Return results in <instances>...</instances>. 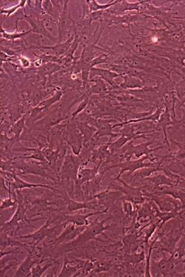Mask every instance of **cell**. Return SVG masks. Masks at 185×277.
Segmentation results:
<instances>
[{"label": "cell", "mask_w": 185, "mask_h": 277, "mask_svg": "<svg viewBox=\"0 0 185 277\" xmlns=\"http://www.w3.org/2000/svg\"><path fill=\"white\" fill-rule=\"evenodd\" d=\"M85 263V260H81L80 262L77 265H73L70 263L66 259H64L63 266H62V271L59 273L58 277H74V275L78 272L79 269L83 266Z\"/></svg>", "instance_id": "15"}, {"label": "cell", "mask_w": 185, "mask_h": 277, "mask_svg": "<svg viewBox=\"0 0 185 277\" xmlns=\"http://www.w3.org/2000/svg\"><path fill=\"white\" fill-rule=\"evenodd\" d=\"M84 159L81 156L68 155L65 156L62 163V168L59 173V179L62 184H69V183L75 185L77 180L79 170L83 164Z\"/></svg>", "instance_id": "2"}, {"label": "cell", "mask_w": 185, "mask_h": 277, "mask_svg": "<svg viewBox=\"0 0 185 277\" xmlns=\"http://www.w3.org/2000/svg\"><path fill=\"white\" fill-rule=\"evenodd\" d=\"M42 7L44 10L46 11L50 15L52 16L54 18H58L59 17V13L57 11V8H54L53 6L51 1H43L42 2Z\"/></svg>", "instance_id": "28"}, {"label": "cell", "mask_w": 185, "mask_h": 277, "mask_svg": "<svg viewBox=\"0 0 185 277\" xmlns=\"http://www.w3.org/2000/svg\"><path fill=\"white\" fill-rule=\"evenodd\" d=\"M11 187V191H14L15 190H22L24 189H34L37 188H45L48 190H52L53 191H56L55 189L53 188L51 186L45 184H34V183H30L28 182L24 181L22 179L19 178L17 174H14V181L8 186V187Z\"/></svg>", "instance_id": "10"}, {"label": "cell", "mask_w": 185, "mask_h": 277, "mask_svg": "<svg viewBox=\"0 0 185 277\" xmlns=\"http://www.w3.org/2000/svg\"><path fill=\"white\" fill-rule=\"evenodd\" d=\"M170 140L179 148L177 151L173 153V157H174L175 160H177L178 162L183 161L184 160H185V143H179V142L173 140L172 137H170Z\"/></svg>", "instance_id": "22"}, {"label": "cell", "mask_w": 185, "mask_h": 277, "mask_svg": "<svg viewBox=\"0 0 185 277\" xmlns=\"http://www.w3.org/2000/svg\"><path fill=\"white\" fill-rule=\"evenodd\" d=\"M124 262L125 263L131 264V265H137L140 262H143L146 260L145 257V247L142 248L140 253H133V254H125L123 256Z\"/></svg>", "instance_id": "18"}, {"label": "cell", "mask_w": 185, "mask_h": 277, "mask_svg": "<svg viewBox=\"0 0 185 277\" xmlns=\"http://www.w3.org/2000/svg\"><path fill=\"white\" fill-rule=\"evenodd\" d=\"M133 203L128 200H122V210L127 217H135L137 214V209L133 208Z\"/></svg>", "instance_id": "26"}, {"label": "cell", "mask_w": 185, "mask_h": 277, "mask_svg": "<svg viewBox=\"0 0 185 277\" xmlns=\"http://www.w3.org/2000/svg\"><path fill=\"white\" fill-rule=\"evenodd\" d=\"M116 181L122 183V187L116 186V189L124 194L120 200H128L133 203L134 205H142L146 201V197L143 194L144 187H134L131 185L128 184L122 179H118Z\"/></svg>", "instance_id": "5"}, {"label": "cell", "mask_w": 185, "mask_h": 277, "mask_svg": "<svg viewBox=\"0 0 185 277\" xmlns=\"http://www.w3.org/2000/svg\"><path fill=\"white\" fill-rule=\"evenodd\" d=\"M103 213H107L105 211H96L95 212L88 213V214H74V215H65L62 219V223L64 225H66L68 224H74L78 226L82 225H88L91 224V222L88 221V217L93 215H99Z\"/></svg>", "instance_id": "9"}, {"label": "cell", "mask_w": 185, "mask_h": 277, "mask_svg": "<svg viewBox=\"0 0 185 277\" xmlns=\"http://www.w3.org/2000/svg\"><path fill=\"white\" fill-rule=\"evenodd\" d=\"M19 59H20L21 62H22V65H23V66L25 67V68H28V67L31 65V64H30L29 61L27 60L25 58L20 57L19 58Z\"/></svg>", "instance_id": "34"}, {"label": "cell", "mask_w": 185, "mask_h": 277, "mask_svg": "<svg viewBox=\"0 0 185 277\" xmlns=\"http://www.w3.org/2000/svg\"><path fill=\"white\" fill-rule=\"evenodd\" d=\"M63 93L64 92H62V91H58L51 99L42 102L40 105H39L36 109L33 110L31 117H34V116H37V114H39V113H42V112H44V111L48 110L50 106H52L56 102H59V101L61 100V97H62Z\"/></svg>", "instance_id": "17"}, {"label": "cell", "mask_w": 185, "mask_h": 277, "mask_svg": "<svg viewBox=\"0 0 185 277\" xmlns=\"http://www.w3.org/2000/svg\"><path fill=\"white\" fill-rule=\"evenodd\" d=\"M144 180H147L148 183L153 185L154 188L162 187H177L180 182L173 180L170 177H167L166 174H157L153 176L148 177Z\"/></svg>", "instance_id": "11"}, {"label": "cell", "mask_w": 185, "mask_h": 277, "mask_svg": "<svg viewBox=\"0 0 185 277\" xmlns=\"http://www.w3.org/2000/svg\"><path fill=\"white\" fill-rule=\"evenodd\" d=\"M178 276H180V277H185V272L182 273V274H178Z\"/></svg>", "instance_id": "35"}, {"label": "cell", "mask_w": 185, "mask_h": 277, "mask_svg": "<svg viewBox=\"0 0 185 277\" xmlns=\"http://www.w3.org/2000/svg\"><path fill=\"white\" fill-rule=\"evenodd\" d=\"M122 88H141L143 87L142 82L132 76H125V82L120 85Z\"/></svg>", "instance_id": "25"}, {"label": "cell", "mask_w": 185, "mask_h": 277, "mask_svg": "<svg viewBox=\"0 0 185 277\" xmlns=\"http://www.w3.org/2000/svg\"><path fill=\"white\" fill-rule=\"evenodd\" d=\"M8 198L5 199V200H1V207L0 208L1 210L5 209V208H11V207H15L17 204V200H12L11 198V194H12V191H11V187H8Z\"/></svg>", "instance_id": "29"}, {"label": "cell", "mask_w": 185, "mask_h": 277, "mask_svg": "<svg viewBox=\"0 0 185 277\" xmlns=\"http://www.w3.org/2000/svg\"><path fill=\"white\" fill-rule=\"evenodd\" d=\"M95 263L92 261L86 260L83 266L78 271L74 277H88L90 275L92 270L94 269Z\"/></svg>", "instance_id": "24"}, {"label": "cell", "mask_w": 185, "mask_h": 277, "mask_svg": "<svg viewBox=\"0 0 185 277\" xmlns=\"http://www.w3.org/2000/svg\"><path fill=\"white\" fill-rule=\"evenodd\" d=\"M90 77L92 78L93 76L98 75V76H100L104 80L108 82V84L111 85V86H116L115 85L114 82H113V79L114 78L117 77V76H120V75H118L116 72H111L110 70H107V69H99V68H92L91 69V72H90Z\"/></svg>", "instance_id": "16"}, {"label": "cell", "mask_w": 185, "mask_h": 277, "mask_svg": "<svg viewBox=\"0 0 185 277\" xmlns=\"http://www.w3.org/2000/svg\"><path fill=\"white\" fill-rule=\"evenodd\" d=\"M74 39H75V36L73 35L68 40L62 44H59V45H54V46L34 47L33 48L40 50H51V51H54L56 56L59 57L60 55H65V53L68 52L70 48L72 46V42H74Z\"/></svg>", "instance_id": "13"}, {"label": "cell", "mask_w": 185, "mask_h": 277, "mask_svg": "<svg viewBox=\"0 0 185 277\" xmlns=\"http://www.w3.org/2000/svg\"><path fill=\"white\" fill-rule=\"evenodd\" d=\"M65 202L67 205V213L71 214V213L75 212V211H80L82 209L87 210H95V211H105L108 212L107 210H102L105 207H102L99 204V202L96 199H92L90 200H85L83 202H78L74 200L70 197L68 193L66 192V197H65Z\"/></svg>", "instance_id": "6"}, {"label": "cell", "mask_w": 185, "mask_h": 277, "mask_svg": "<svg viewBox=\"0 0 185 277\" xmlns=\"http://www.w3.org/2000/svg\"><path fill=\"white\" fill-rule=\"evenodd\" d=\"M185 254H184V257H183V263H185Z\"/></svg>", "instance_id": "36"}, {"label": "cell", "mask_w": 185, "mask_h": 277, "mask_svg": "<svg viewBox=\"0 0 185 277\" xmlns=\"http://www.w3.org/2000/svg\"><path fill=\"white\" fill-rule=\"evenodd\" d=\"M88 102H89V98L87 96V97L85 98V99H84L82 102H81L80 104H79V106H78L77 109H76V110L75 111L74 113H73L72 115H71V121L75 120V119H76V116H77L78 115L81 113V112H82V111H83V109H85V107L88 106Z\"/></svg>", "instance_id": "32"}, {"label": "cell", "mask_w": 185, "mask_h": 277, "mask_svg": "<svg viewBox=\"0 0 185 277\" xmlns=\"http://www.w3.org/2000/svg\"><path fill=\"white\" fill-rule=\"evenodd\" d=\"M114 121V120H102V119H91V122L92 126H94L97 129L94 137L100 138L101 137H105V136H109L110 141L112 142L114 138L117 136H120V133H113V126H111V123Z\"/></svg>", "instance_id": "8"}, {"label": "cell", "mask_w": 185, "mask_h": 277, "mask_svg": "<svg viewBox=\"0 0 185 277\" xmlns=\"http://www.w3.org/2000/svg\"><path fill=\"white\" fill-rule=\"evenodd\" d=\"M54 265L53 262H48L45 264L44 266L41 265V263L36 264L32 269H31V277H42L45 271L49 269L51 266Z\"/></svg>", "instance_id": "23"}, {"label": "cell", "mask_w": 185, "mask_h": 277, "mask_svg": "<svg viewBox=\"0 0 185 277\" xmlns=\"http://www.w3.org/2000/svg\"><path fill=\"white\" fill-rule=\"evenodd\" d=\"M33 32L32 29L29 31H25V32L15 33V34H8L5 32L2 28V36L4 39H8V40H14L16 39H21L22 37L28 35L30 33Z\"/></svg>", "instance_id": "27"}, {"label": "cell", "mask_w": 185, "mask_h": 277, "mask_svg": "<svg viewBox=\"0 0 185 277\" xmlns=\"http://www.w3.org/2000/svg\"><path fill=\"white\" fill-rule=\"evenodd\" d=\"M25 120H26V116L24 115L18 121L16 122L14 124L12 125L11 127H10L9 131L8 133H13L14 138H16L17 141H18V139L23 131L24 128L25 126Z\"/></svg>", "instance_id": "19"}, {"label": "cell", "mask_w": 185, "mask_h": 277, "mask_svg": "<svg viewBox=\"0 0 185 277\" xmlns=\"http://www.w3.org/2000/svg\"><path fill=\"white\" fill-rule=\"evenodd\" d=\"M131 140V138L121 136V137L117 140L112 142L110 144L109 150L111 154H116V153H119L122 150V148L125 146L128 143V141H130Z\"/></svg>", "instance_id": "20"}, {"label": "cell", "mask_w": 185, "mask_h": 277, "mask_svg": "<svg viewBox=\"0 0 185 277\" xmlns=\"http://www.w3.org/2000/svg\"><path fill=\"white\" fill-rule=\"evenodd\" d=\"M176 94L179 98L181 104L184 105L185 103V80L182 81L180 83L176 85Z\"/></svg>", "instance_id": "30"}, {"label": "cell", "mask_w": 185, "mask_h": 277, "mask_svg": "<svg viewBox=\"0 0 185 277\" xmlns=\"http://www.w3.org/2000/svg\"><path fill=\"white\" fill-rule=\"evenodd\" d=\"M124 194L120 191H111V190L108 189L105 191H100V192L96 193L93 195L91 196L85 200H92V199H96L99 202V204L102 207H105V209L108 210L111 208L112 206L116 203L118 200H120L121 198L123 197Z\"/></svg>", "instance_id": "7"}, {"label": "cell", "mask_w": 185, "mask_h": 277, "mask_svg": "<svg viewBox=\"0 0 185 277\" xmlns=\"http://www.w3.org/2000/svg\"><path fill=\"white\" fill-rule=\"evenodd\" d=\"M27 1L24 0V1H20V3L17 5V6L13 7V8H8L7 10H1V14H6V17H9L11 16L14 11H17V9L19 8H22V7L25 6V3H26Z\"/></svg>", "instance_id": "33"}, {"label": "cell", "mask_w": 185, "mask_h": 277, "mask_svg": "<svg viewBox=\"0 0 185 277\" xmlns=\"http://www.w3.org/2000/svg\"><path fill=\"white\" fill-rule=\"evenodd\" d=\"M118 2H120V1H112L110 3L106 4V5H100V4H98L97 2L93 0L90 4V11H97L99 10L108 9V8L115 5V4L118 3Z\"/></svg>", "instance_id": "31"}, {"label": "cell", "mask_w": 185, "mask_h": 277, "mask_svg": "<svg viewBox=\"0 0 185 277\" xmlns=\"http://www.w3.org/2000/svg\"><path fill=\"white\" fill-rule=\"evenodd\" d=\"M147 159L150 160V156H145V157H140L137 160H125L121 162L118 164L117 167L120 168L121 171L119 172V174L115 177L114 179L112 180L108 186L114 183L115 181L120 178L121 176L125 172H129L128 175H131L135 172L137 170H141L143 168H148V167H153V166H157L159 165V161L156 162V163H145V160Z\"/></svg>", "instance_id": "4"}, {"label": "cell", "mask_w": 185, "mask_h": 277, "mask_svg": "<svg viewBox=\"0 0 185 277\" xmlns=\"http://www.w3.org/2000/svg\"><path fill=\"white\" fill-rule=\"evenodd\" d=\"M106 220H103L98 221V219H96L94 221L91 222V224L87 226L82 234H79L75 240H73L71 242L62 244L63 245L62 248L68 253L73 251V250L83 246L85 244L91 240H99L96 237L110 228V225H107V226L105 225Z\"/></svg>", "instance_id": "1"}, {"label": "cell", "mask_w": 185, "mask_h": 277, "mask_svg": "<svg viewBox=\"0 0 185 277\" xmlns=\"http://www.w3.org/2000/svg\"><path fill=\"white\" fill-rule=\"evenodd\" d=\"M52 223L51 217H50L48 220L45 222V224L35 232L33 233V234H28V235L18 236V237H14V238L17 239V240H21V239L25 240H25H31L30 245H31V246H37L38 244L40 243L47 237L55 239L56 233L58 232L61 227L65 226L63 224H61L60 225H56V226L54 227V228H49L50 225Z\"/></svg>", "instance_id": "3"}, {"label": "cell", "mask_w": 185, "mask_h": 277, "mask_svg": "<svg viewBox=\"0 0 185 277\" xmlns=\"http://www.w3.org/2000/svg\"><path fill=\"white\" fill-rule=\"evenodd\" d=\"M91 82H95L96 83V85L94 86L91 87L86 92H85V94L86 93H88V95H92V94H102L103 92H105L107 91L106 86H105V84L104 82H102V79H97V80H91Z\"/></svg>", "instance_id": "21"}, {"label": "cell", "mask_w": 185, "mask_h": 277, "mask_svg": "<svg viewBox=\"0 0 185 277\" xmlns=\"http://www.w3.org/2000/svg\"><path fill=\"white\" fill-rule=\"evenodd\" d=\"M75 124L79 129L81 134L83 137V146L86 144L88 141L92 139V138L96 134L97 129L94 126H91L88 122L80 121L75 120L73 121Z\"/></svg>", "instance_id": "12"}, {"label": "cell", "mask_w": 185, "mask_h": 277, "mask_svg": "<svg viewBox=\"0 0 185 277\" xmlns=\"http://www.w3.org/2000/svg\"><path fill=\"white\" fill-rule=\"evenodd\" d=\"M165 108L164 109L162 106L157 108L156 109V113H153V114L150 115L149 116H146L145 118H141V119H131V120L126 121L122 122V123H116L113 126V129L117 127V126H121V127H123L125 125L129 124V123H139V122L145 121H151L153 123H157L158 121L160 119L161 116H162V113L165 112Z\"/></svg>", "instance_id": "14"}]
</instances>
